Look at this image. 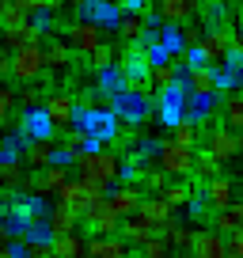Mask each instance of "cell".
<instances>
[{
  "instance_id": "cell-18",
  "label": "cell",
  "mask_w": 243,
  "mask_h": 258,
  "mask_svg": "<svg viewBox=\"0 0 243 258\" xmlns=\"http://www.w3.org/2000/svg\"><path fill=\"white\" fill-rule=\"evenodd\" d=\"M42 64H46V76H61L69 73V64H73V49H69V42H49V46H42Z\"/></svg>"
},
{
  "instance_id": "cell-8",
  "label": "cell",
  "mask_w": 243,
  "mask_h": 258,
  "mask_svg": "<svg viewBox=\"0 0 243 258\" xmlns=\"http://www.w3.org/2000/svg\"><path fill=\"white\" fill-rule=\"evenodd\" d=\"M76 19H84V23H95L99 31H118L122 8L114 4V0H88V4H80V8H76Z\"/></svg>"
},
{
  "instance_id": "cell-28",
  "label": "cell",
  "mask_w": 243,
  "mask_h": 258,
  "mask_svg": "<svg viewBox=\"0 0 243 258\" xmlns=\"http://www.w3.org/2000/svg\"><path fill=\"white\" fill-rule=\"evenodd\" d=\"M46 224H49V232H53V239L57 235H69V232H76V213L73 209H65V205H53L49 209V217H46Z\"/></svg>"
},
{
  "instance_id": "cell-36",
  "label": "cell",
  "mask_w": 243,
  "mask_h": 258,
  "mask_svg": "<svg viewBox=\"0 0 243 258\" xmlns=\"http://www.w3.org/2000/svg\"><path fill=\"white\" fill-rule=\"evenodd\" d=\"M220 167H224V163H217V160H213V156L202 148V152H194V175H190V178H202V182H209V178L220 175Z\"/></svg>"
},
{
  "instance_id": "cell-25",
  "label": "cell",
  "mask_w": 243,
  "mask_h": 258,
  "mask_svg": "<svg viewBox=\"0 0 243 258\" xmlns=\"http://www.w3.org/2000/svg\"><path fill=\"white\" fill-rule=\"evenodd\" d=\"M27 23H31L27 0H4V8H0V27L12 31V27H27Z\"/></svg>"
},
{
  "instance_id": "cell-3",
  "label": "cell",
  "mask_w": 243,
  "mask_h": 258,
  "mask_svg": "<svg viewBox=\"0 0 243 258\" xmlns=\"http://www.w3.org/2000/svg\"><path fill=\"white\" fill-rule=\"evenodd\" d=\"M8 76L16 84H42V76H46V64H42V42H27V46L12 49Z\"/></svg>"
},
{
  "instance_id": "cell-9",
  "label": "cell",
  "mask_w": 243,
  "mask_h": 258,
  "mask_svg": "<svg viewBox=\"0 0 243 258\" xmlns=\"http://www.w3.org/2000/svg\"><path fill=\"white\" fill-rule=\"evenodd\" d=\"M19 133L27 137V145H34V141H49V145H53L57 125L49 121V114L42 110V106H31V110H23V118H19Z\"/></svg>"
},
{
  "instance_id": "cell-53",
  "label": "cell",
  "mask_w": 243,
  "mask_h": 258,
  "mask_svg": "<svg viewBox=\"0 0 243 258\" xmlns=\"http://www.w3.org/2000/svg\"><path fill=\"white\" fill-rule=\"evenodd\" d=\"M228 258H243V228L228 235Z\"/></svg>"
},
{
  "instance_id": "cell-50",
  "label": "cell",
  "mask_w": 243,
  "mask_h": 258,
  "mask_svg": "<svg viewBox=\"0 0 243 258\" xmlns=\"http://www.w3.org/2000/svg\"><path fill=\"white\" fill-rule=\"evenodd\" d=\"M4 254H8V258H31L34 250L27 247L23 239H8V243H4Z\"/></svg>"
},
{
  "instance_id": "cell-21",
  "label": "cell",
  "mask_w": 243,
  "mask_h": 258,
  "mask_svg": "<svg viewBox=\"0 0 243 258\" xmlns=\"http://www.w3.org/2000/svg\"><path fill=\"white\" fill-rule=\"evenodd\" d=\"M84 224H88V228H91V232H95V235H114V232H118V228H122V220L114 217L110 209H106V198H103V202H99L95 209H91L88 217H84Z\"/></svg>"
},
{
  "instance_id": "cell-34",
  "label": "cell",
  "mask_w": 243,
  "mask_h": 258,
  "mask_svg": "<svg viewBox=\"0 0 243 258\" xmlns=\"http://www.w3.org/2000/svg\"><path fill=\"white\" fill-rule=\"evenodd\" d=\"M156 46H163L171 57H178L183 49H187V46H183V31L171 27V23H160V31H156Z\"/></svg>"
},
{
  "instance_id": "cell-24",
  "label": "cell",
  "mask_w": 243,
  "mask_h": 258,
  "mask_svg": "<svg viewBox=\"0 0 243 258\" xmlns=\"http://www.w3.org/2000/svg\"><path fill=\"white\" fill-rule=\"evenodd\" d=\"M19 239H23L31 250H49V243H53V232H49L46 217H34L31 224H27V232L19 235Z\"/></svg>"
},
{
  "instance_id": "cell-20",
  "label": "cell",
  "mask_w": 243,
  "mask_h": 258,
  "mask_svg": "<svg viewBox=\"0 0 243 258\" xmlns=\"http://www.w3.org/2000/svg\"><path fill=\"white\" fill-rule=\"evenodd\" d=\"M152 235H160V228L152 224V220H145L141 213H133V217L122 220V239L133 243V247H141V243H148Z\"/></svg>"
},
{
  "instance_id": "cell-52",
  "label": "cell",
  "mask_w": 243,
  "mask_h": 258,
  "mask_svg": "<svg viewBox=\"0 0 243 258\" xmlns=\"http://www.w3.org/2000/svg\"><path fill=\"white\" fill-rule=\"evenodd\" d=\"M122 8V16H145V8H148V0H114Z\"/></svg>"
},
{
  "instance_id": "cell-51",
  "label": "cell",
  "mask_w": 243,
  "mask_h": 258,
  "mask_svg": "<svg viewBox=\"0 0 243 258\" xmlns=\"http://www.w3.org/2000/svg\"><path fill=\"white\" fill-rule=\"evenodd\" d=\"M49 163H53V167H73V163H76V152H73V148H53Z\"/></svg>"
},
{
  "instance_id": "cell-19",
  "label": "cell",
  "mask_w": 243,
  "mask_h": 258,
  "mask_svg": "<svg viewBox=\"0 0 243 258\" xmlns=\"http://www.w3.org/2000/svg\"><path fill=\"white\" fill-rule=\"evenodd\" d=\"M213 110H217V91H213V95H194V91H190L187 103H183V121L202 125L205 118H213Z\"/></svg>"
},
{
  "instance_id": "cell-16",
  "label": "cell",
  "mask_w": 243,
  "mask_h": 258,
  "mask_svg": "<svg viewBox=\"0 0 243 258\" xmlns=\"http://www.w3.org/2000/svg\"><path fill=\"white\" fill-rule=\"evenodd\" d=\"M95 46H103V31H99L95 23H84V19H76V23L69 27V49L88 57Z\"/></svg>"
},
{
  "instance_id": "cell-37",
  "label": "cell",
  "mask_w": 243,
  "mask_h": 258,
  "mask_svg": "<svg viewBox=\"0 0 243 258\" xmlns=\"http://www.w3.org/2000/svg\"><path fill=\"white\" fill-rule=\"evenodd\" d=\"M49 156H53V145H49V141H34V145H27L23 160L42 171V167H49Z\"/></svg>"
},
{
  "instance_id": "cell-4",
  "label": "cell",
  "mask_w": 243,
  "mask_h": 258,
  "mask_svg": "<svg viewBox=\"0 0 243 258\" xmlns=\"http://www.w3.org/2000/svg\"><path fill=\"white\" fill-rule=\"evenodd\" d=\"M152 110H156L152 91H133V88H126V91H118V95L110 99V114L122 121V125H141Z\"/></svg>"
},
{
  "instance_id": "cell-23",
  "label": "cell",
  "mask_w": 243,
  "mask_h": 258,
  "mask_svg": "<svg viewBox=\"0 0 243 258\" xmlns=\"http://www.w3.org/2000/svg\"><path fill=\"white\" fill-rule=\"evenodd\" d=\"M137 213H141V217H145V220H152L156 228H163V224H167V220H171V213H175V209H171V205L163 202L160 194H148V198H141Z\"/></svg>"
},
{
  "instance_id": "cell-1",
  "label": "cell",
  "mask_w": 243,
  "mask_h": 258,
  "mask_svg": "<svg viewBox=\"0 0 243 258\" xmlns=\"http://www.w3.org/2000/svg\"><path fill=\"white\" fill-rule=\"evenodd\" d=\"M76 171H80V178H88V182L95 186H118L122 178V156L110 152V148H99V152H76Z\"/></svg>"
},
{
  "instance_id": "cell-5",
  "label": "cell",
  "mask_w": 243,
  "mask_h": 258,
  "mask_svg": "<svg viewBox=\"0 0 243 258\" xmlns=\"http://www.w3.org/2000/svg\"><path fill=\"white\" fill-rule=\"evenodd\" d=\"M187 73H178V80L175 84H167V88H160L156 91V118H160V125H167V129H175L178 121H183V103H187V95H190V88H187V80H183Z\"/></svg>"
},
{
  "instance_id": "cell-31",
  "label": "cell",
  "mask_w": 243,
  "mask_h": 258,
  "mask_svg": "<svg viewBox=\"0 0 243 258\" xmlns=\"http://www.w3.org/2000/svg\"><path fill=\"white\" fill-rule=\"evenodd\" d=\"M194 194H198V190L190 186V178H187V182H167V186L160 190V198L171 205V209H183V205H187L190 198H194Z\"/></svg>"
},
{
  "instance_id": "cell-6",
  "label": "cell",
  "mask_w": 243,
  "mask_h": 258,
  "mask_svg": "<svg viewBox=\"0 0 243 258\" xmlns=\"http://www.w3.org/2000/svg\"><path fill=\"white\" fill-rule=\"evenodd\" d=\"M156 167L167 178H175V182H187V178L194 175V148H178L175 141H160V148H156Z\"/></svg>"
},
{
  "instance_id": "cell-11",
  "label": "cell",
  "mask_w": 243,
  "mask_h": 258,
  "mask_svg": "<svg viewBox=\"0 0 243 258\" xmlns=\"http://www.w3.org/2000/svg\"><path fill=\"white\" fill-rule=\"evenodd\" d=\"M190 254L194 258H228V235L213 232V228H202L190 239Z\"/></svg>"
},
{
  "instance_id": "cell-40",
  "label": "cell",
  "mask_w": 243,
  "mask_h": 258,
  "mask_svg": "<svg viewBox=\"0 0 243 258\" xmlns=\"http://www.w3.org/2000/svg\"><path fill=\"white\" fill-rule=\"evenodd\" d=\"M141 182H145V190H148V194H160L163 186L171 182V178L163 175V171L156 167V163H145V171H141Z\"/></svg>"
},
{
  "instance_id": "cell-30",
  "label": "cell",
  "mask_w": 243,
  "mask_h": 258,
  "mask_svg": "<svg viewBox=\"0 0 243 258\" xmlns=\"http://www.w3.org/2000/svg\"><path fill=\"white\" fill-rule=\"evenodd\" d=\"M69 178H73L69 167H53V163H49V167H42V175H38V194H57Z\"/></svg>"
},
{
  "instance_id": "cell-15",
  "label": "cell",
  "mask_w": 243,
  "mask_h": 258,
  "mask_svg": "<svg viewBox=\"0 0 243 258\" xmlns=\"http://www.w3.org/2000/svg\"><path fill=\"white\" fill-rule=\"evenodd\" d=\"M194 12H198V0H160L156 4V19L171 23V27L194 23Z\"/></svg>"
},
{
  "instance_id": "cell-56",
  "label": "cell",
  "mask_w": 243,
  "mask_h": 258,
  "mask_svg": "<svg viewBox=\"0 0 243 258\" xmlns=\"http://www.w3.org/2000/svg\"><path fill=\"white\" fill-rule=\"evenodd\" d=\"M4 76H8V57L0 53V80H4Z\"/></svg>"
},
{
  "instance_id": "cell-29",
  "label": "cell",
  "mask_w": 243,
  "mask_h": 258,
  "mask_svg": "<svg viewBox=\"0 0 243 258\" xmlns=\"http://www.w3.org/2000/svg\"><path fill=\"white\" fill-rule=\"evenodd\" d=\"M27 42H42V34L34 31L31 23L27 27H12V31H0V49H19Z\"/></svg>"
},
{
  "instance_id": "cell-47",
  "label": "cell",
  "mask_w": 243,
  "mask_h": 258,
  "mask_svg": "<svg viewBox=\"0 0 243 258\" xmlns=\"http://www.w3.org/2000/svg\"><path fill=\"white\" fill-rule=\"evenodd\" d=\"M31 27L38 34H46V31H53V27H57V16H53V12H31Z\"/></svg>"
},
{
  "instance_id": "cell-43",
  "label": "cell",
  "mask_w": 243,
  "mask_h": 258,
  "mask_svg": "<svg viewBox=\"0 0 243 258\" xmlns=\"http://www.w3.org/2000/svg\"><path fill=\"white\" fill-rule=\"evenodd\" d=\"M42 88L38 84H23V91H16V103H23V110H31V106H42Z\"/></svg>"
},
{
  "instance_id": "cell-41",
  "label": "cell",
  "mask_w": 243,
  "mask_h": 258,
  "mask_svg": "<svg viewBox=\"0 0 243 258\" xmlns=\"http://www.w3.org/2000/svg\"><path fill=\"white\" fill-rule=\"evenodd\" d=\"M167 141H175L178 148H194L198 145V125H190V121H178L175 129H171V137Z\"/></svg>"
},
{
  "instance_id": "cell-35",
  "label": "cell",
  "mask_w": 243,
  "mask_h": 258,
  "mask_svg": "<svg viewBox=\"0 0 243 258\" xmlns=\"http://www.w3.org/2000/svg\"><path fill=\"white\" fill-rule=\"evenodd\" d=\"M160 235H163L167 247H183V250H187L190 239H194V228H183V224H175V220H167V224L160 228Z\"/></svg>"
},
{
  "instance_id": "cell-26",
  "label": "cell",
  "mask_w": 243,
  "mask_h": 258,
  "mask_svg": "<svg viewBox=\"0 0 243 258\" xmlns=\"http://www.w3.org/2000/svg\"><path fill=\"white\" fill-rule=\"evenodd\" d=\"M84 235L80 232H69V235H57L53 243H49V254L53 258H80L84 254Z\"/></svg>"
},
{
  "instance_id": "cell-49",
  "label": "cell",
  "mask_w": 243,
  "mask_h": 258,
  "mask_svg": "<svg viewBox=\"0 0 243 258\" xmlns=\"http://www.w3.org/2000/svg\"><path fill=\"white\" fill-rule=\"evenodd\" d=\"M205 213H209V205L202 202V194H194V198L187 202V217L190 220H205Z\"/></svg>"
},
{
  "instance_id": "cell-45",
  "label": "cell",
  "mask_w": 243,
  "mask_h": 258,
  "mask_svg": "<svg viewBox=\"0 0 243 258\" xmlns=\"http://www.w3.org/2000/svg\"><path fill=\"white\" fill-rule=\"evenodd\" d=\"M88 64L95 69V73H99V69H106V64H114V46H95L88 53Z\"/></svg>"
},
{
  "instance_id": "cell-13",
  "label": "cell",
  "mask_w": 243,
  "mask_h": 258,
  "mask_svg": "<svg viewBox=\"0 0 243 258\" xmlns=\"http://www.w3.org/2000/svg\"><path fill=\"white\" fill-rule=\"evenodd\" d=\"M42 110L49 114V121H53L57 129H69V125H73V110H76V95H69V91H53V95L42 99Z\"/></svg>"
},
{
  "instance_id": "cell-17",
  "label": "cell",
  "mask_w": 243,
  "mask_h": 258,
  "mask_svg": "<svg viewBox=\"0 0 243 258\" xmlns=\"http://www.w3.org/2000/svg\"><path fill=\"white\" fill-rule=\"evenodd\" d=\"M84 254L88 258H133L130 243L118 239V235H91V239L84 243Z\"/></svg>"
},
{
  "instance_id": "cell-2",
  "label": "cell",
  "mask_w": 243,
  "mask_h": 258,
  "mask_svg": "<svg viewBox=\"0 0 243 258\" xmlns=\"http://www.w3.org/2000/svg\"><path fill=\"white\" fill-rule=\"evenodd\" d=\"M73 129H80L88 141H95V145H110V141H118L122 133V121L114 118L110 110H99V106H80L76 103L73 110Z\"/></svg>"
},
{
  "instance_id": "cell-27",
  "label": "cell",
  "mask_w": 243,
  "mask_h": 258,
  "mask_svg": "<svg viewBox=\"0 0 243 258\" xmlns=\"http://www.w3.org/2000/svg\"><path fill=\"white\" fill-rule=\"evenodd\" d=\"M23 152H27V137L19 129H12L8 137H0V163H23Z\"/></svg>"
},
{
  "instance_id": "cell-61",
  "label": "cell",
  "mask_w": 243,
  "mask_h": 258,
  "mask_svg": "<svg viewBox=\"0 0 243 258\" xmlns=\"http://www.w3.org/2000/svg\"><path fill=\"white\" fill-rule=\"evenodd\" d=\"M4 243H8V239H4V235H0V250H4Z\"/></svg>"
},
{
  "instance_id": "cell-14",
  "label": "cell",
  "mask_w": 243,
  "mask_h": 258,
  "mask_svg": "<svg viewBox=\"0 0 243 258\" xmlns=\"http://www.w3.org/2000/svg\"><path fill=\"white\" fill-rule=\"evenodd\" d=\"M198 49L205 53V64L213 69V64H220L224 53L232 49V34H228L224 27H209V31L202 34V42H198Z\"/></svg>"
},
{
  "instance_id": "cell-54",
  "label": "cell",
  "mask_w": 243,
  "mask_h": 258,
  "mask_svg": "<svg viewBox=\"0 0 243 258\" xmlns=\"http://www.w3.org/2000/svg\"><path fill=\"white\" fill-rule=\"evenodd\" d=\"M0 103L12 110V106H16V88H0Z\"/></svg>"
},
{
  "instance_id": "cell-60",
  "label": "cell",
  "mask_w": 243,
  "mask_h": 258,
  "mask_svg": "<svg viewBox=\"0 0 243 258\" xmlns=\"http://www.w3.org/2000/svg\"><path fill=\"white\" fill-rule=\"evenodd\" d=\"M73 4H76V8H80V4H88V0H73Z\"/></svg>"
},
{
  "instance_id": "cell-39",
  "label": "cell",
  "mask_w": 243,
  "mask_h": 258,
  "mask_svg": "<svg viewBox=\"0 0 243 258\" xmlns=\"http://www.w3.org/2000/svg\"><path fill=\"white\" fill-rule=\"evenodd\" d=\"M145 16H122V23H118V34L126 42H141V34H145Z\"/></svg>"
},
{
  "instance_id": "cell-63",
  "label": "cell",
  "mask_w": 243,
  "mask_h": 258,
  "mask_svg": "<svg viewBox=\"0 0 243 258\" xmlns=\"http://www.w3.org/2000/svg\"><path fill=\"white\" fill-rule=\"evenodd\" d=\"M0 8H4V0H0Z\"/></svg>"
},
{
  "instance_id": "cell-59",
  "label": "cell",
  "mask_w": 243,
  "mask_h": 258,
  "mask_svg": "<svg viewBox=\"0 0 243 258\" xmlns=\"http://www.w3.org/2000/svg\"><path fill=\"white\" fill-rule=\"evenodd\" d=\"M38 258H53V254H49V250H42V254H38Z\"/></svg>"
},
{
  "instance_id": "cell-55",
  "label": "cell",
  "mask_w": 243,
  "mask_h": 258,
  "mask_svg": "<svg viewBox=\"0 0 243 258\" xmlns=\"http://www.w3.org/2000/svg\"><path fill=\"white\" fill-rule=\"evenodd\" d=\"M232 49H239V53H243V31H239V34H232Z\"/></svg>"
},
{
  "instance_id": "cell-64",
  "label": "cell",
  "mask_w": 243,
  "mask_h": 258,
  "mask_svg": "<svg viewBox=\"0 0 243 258\" xmlns=\"http://www.w3.org/2000/svg\"><path fill=\"white\" fill-rule=\"evenodd\" d=\"M80 258H88V254H80Z\"/></svg>"
},
{
  "instance_id": "cell-10",
  "label": "cell",
  "mask_w": 243,
  "mask_h": 258,
  "mask_svg": "<svg viewBox=\"0 0 243 258\" xmlns=\"http://www.w3.org/2000/svg\"><path fill=\"white\" fill-rule=\"evenodd\" d=\"M137 205H141V190H137V186L118 182V186H110V190H106V209H110L118 220L133 217V213H137Z\"/></svg>"
},
{
  "instance_id": "cell-58",
  "label": "cell",
  "mask_w": 243,
  "mask_h": 258,
  "mask_svg": "<svg viewBox=\"0 0 243 258\" xmlns=\"http://www.w3.org/2000/svg\"><path fill=\"white\" fill-rule=\"evenodd\" d=\"M4 118H8V106H4V103H0V125H4Z\"/></svg>"
},
{
  "instance_id": "cell-22",
  "label": "cell",
  "mask_w": 243,
  "mask_h": 258,
  "mask_svg": "<svg viewBox=\"0 0 243 258\" xmlns=\"http://www.w3.org/2000/svg\"><path fill=\"white\" fill-rule=\"evenodd\" d=\"M95 91H103V95H118V91H126V73H122V64H106V69H99L95 73Z\"/></svg>"
},
{
  "instance_id": "cell-38",
  "label": "cell",
  "mask_w": 243,
  "mask_h": 258,
  "mask_svg": "<svg viewBox=\"0 0 243 258\" xmlns=\"http://www.w3.org/2000/svg\"><path fill=\"white\" fill-rule=\"evenodd\" d=\"M213 232H220V235H232V232H239V228H243V220H239V213H235V209H220L217 213V217H213Z\"/></svg>"
},
{
  "instance_id": "cell-48",
  "label": "cell",
  "mask_w": 243,
  "mask_h": 258,
  "mask_svg": "<svg viewBox=\"0 0 243 258\" xmlns=\"http://www.w3.org/2000/svg\"><path fill=\"white\" fill-rule=\"evenodd\" d=\"M178 31H183V46H187V49H190V46H198V42H202V34H205L198 23H183Z\"/></svg>"
},
{
  "instance_id": "cell-44",
  "label": "cell",
  "mask_w": 243,
  "mask_h": 258,
  "mask_svg": "<svg viewBox=\"0 0 243 258\" xmlns=\"http://www.w3.org/2000/svg\"><path fill=\"white\" fill-rule=\"evenodd\" d=\"M141 258H171V247L163 243V235H152L148 243H141Z\"/></svg>"
},
{
  "instance_id": "cell-12",
  "label": "cell",
  "mask_w": 243,
  "mask_h": 258,
  "mask_svg": "<svg viewBox=\"0 0 243 258\" xmlns=\"http://www.w3.org/2000/svg\"><path fill=\"white\" fill-rule=\"evenodd\" d=\"M202 202L209 205L213 213H220V209H232V202H235V182H232L228 175L209 178V182H205V190H202Z\"/></svg>"
},
{
  "instance_id": "cell-32",
  "label": "cell",
  "mask_w": 243,
  "mask_h": 258,
  "mask_svg": "<svg viewBox=\"0 0 243 258\" xmlns=\"http://www.w3.org/2000/svg\"><path fill=\"white\" fill-rule=\"evenodd\" d=\"M220 114H224V125L228 129L243 133V91H232V95L224 99V106H220Z\"/></svg>"
},
{
  "instance_id": "cell-46",
  "label": "cell",
  "mask_w": 243,
  "mask_h": 258,
  "mask_svg": "<svg viewBox=\"0 0 243 258\" xmlns=\"http://www.w3.org/2000/svg\"><path fill=\"white\" fill-rule=\"evenodd\" d=\"M23 182V163H0V186H19Z\"/></svg>"
},
{
  "instance_id": "cell-62",
  "label": "cell",
  "mask_w": 243,
  "mask_h": 258,
  "mask_svg": "<svg viewBox=\"0 0 243 258\" xmlns=\"http://www.w3.org/2000/svg\"><path fill=\"white\" fill-rule=\"evenodd\" d=\"M0 217H4V205H0Z\"/></svg>"
},
{
  "instance_id": "cell-33",
  "label": "cell",
  "mask_w": 243,
  "mask_h": 258,
  "mask_svg": "<svg viewBox=\"0 0 243 258\" xmlns=\"http://www.w3.org/2000/svg\"><path fill=\"white\" fill-rule=\"evenodd\" d=\"M187 88L194 91V95H213V69L205 64V69H187Z\"/></svg>"
},
{
  "instance_id": "cell-7",
  "label": "cell",
  "mask_w": 243,
  "mask_h": 258,
  "mask_svg": "<svg viewBox=\"0 0 243 258\" xmlns=\"http://www.w3.org/2000/svg\"><path fill=\"white\" fill-rule=\"evenodd\" d=\"M205 152H209L217 163L235 160V156H243V133H235V129H228V125L213 129L209 137H205Z\"/></svg>"
},
{
  "instance_id": "cell-57",
  "label": "cell",
  "mask_w": 243,
  "mask_h": 258,
  "mask_svg": "<svg viewBox=\"0 0 243 258\" xmlns=\"http://www.w3.org/2000/svg\"><path fill=\"white\" fill-rule=\"evenodd\" d=\"M232 209L239 213V220H243V194H239V198H235V202H232Z\"/></svg>"
},
{
  "instance_id": "cell-42",
  "label": "cell",
  "mask_w": 243,
  "mask_h": 258,
  "mask_svg": "<svg viewBox=\"0 0 243 258\" xmlns=\"http://www.w3.org/2000/svg\"><path fill=\"white\" fill-rule=\"evenodd\" d=\"M141 57H145L148 69H160V64H171V61H175L163 46H141Z\"/></svg>"
}]
</instances>
